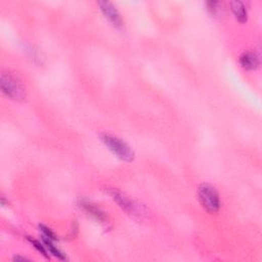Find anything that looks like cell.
<instances>
[{
    "mask_svg": "<svg viewBox=\"0 0 262 262\" xmlns=\"http://www.w3.org/2000/svg\"><path fill=\"white\" fill-rule=\"evenodd\" d=\"M79 205L81 207V209H83L87 214L93 216L94 218H96L97 220L101 221V222H105L107 219V215L106 213L95 204L91 203L90 201H86V200H81Z\"/></svg>",
    "mask_w": 262,
    "mask_h": 262,
    "instance_id": "8992f818",
    "label": "cell"
},
{
    "mask_svg": "<svg viewBox=\"0 0 262 262\" xmlns=\"http://www.w3.org/2000/svg\"><path fill=\"white\" fill-rule=\"evenodd\" d=\"M240 63L242 67L246 70H255L258 68L260 61H259V56L255 52L247 51L241 55Z\"/></svg>",
    "mask_w": 262,
    "mask_h": 262,
    "instance_id": "52a82bcc",
    "label": "cell"
},
{
    "mask_svg": "<svg viewBox=\"0 0 262 262\" xmlns=\"http://www.w3.org/2000/svg\"><path fill=\"white\" fill-rule=\"evenodd\" d=\"M99 6L101 8V11L105 15V17L110 22H112L114 26H116V27L122 26L123 21L121 19V16H120L119 12L117 11V9L113 6V4L109 3V2H100Z\"/></svg>",
    "mask_w": 262,
    "mask_h": 262,
    "instance_id": "5b68a950",
    "label": "cell"
},
{
    "mask_svg": "<svg viewBox=\"0 0 262 262\" xmlns=\"http://www.w3.org/2000/svg\"><path fill=\"white\" fill-rule=\"evenodd\" d=\"M199 200L203 208L211 214L216 213L220 208L219 195L215 188L208 184H203L199 188Z\"/></svg>",
    "mask_w": 262,
    "mask_h": 262,
    "instance_id": "7a4b0ae2",
    "label": "cell"
},
{
    "mask_svg": "<svg viewBox=\"0 0 262 262\" xmlns=\"http://www.w3.org/2000/svg\"><path fill=\"white\" fill-rule=\"evenodd\" d=\"M108 193L110 194L112 199L117 203L126 213L132 216H140L141 212L139 207L137 206V204H135L132 200H130L125 194L116 189H111L108 191Z\"/></svg>",
    "mask_w": 262,
    "mask_h": 262,
    "instance_id": "277c9868",
    "label": "cell"
},
{
    "mask_svg": "<svg viewBox=\"0 0 262 262\" xmlns=\"http://www.w3.org/2000/svg\"><path fill=\"white\" fill-rule=\"evenodd\" d=\"M40 230L43 232L44 238H46L50 241H56V236L54 235V232L50 228H48L44 225H40Z\"/></svg>",
    "mask_w": 262,
    "mask_h": 262,
    "instance_id": "30bf717a",
    "label": "cell"
},
{
    "mask_svg": "<svg viewBox=\"0 0 262 262\" xmlns=\"http://www.w3.org/2000/svg\"><path fill=\"white\" fill-rule=\"evenodd\" d=\"M230 8H231L232 13H234L235 17L237 18V20L239 22L245 23L247 21L248 14H247L246 7H245V5L243 3L238 2V0H236V2H231L230 3Z\"/></svg>",
    "mask_w": 262,
    "mask_h": 262,
    "instance_id": "ba28073f",
    "label": "cell"
},
{
    "mask_svg": "<svg viewBox=\"0 0 262 262\" xmlns=\"http://www.w3.org/2000/svg\"><path fill=\"white\" fill-rule=\"evenodd\" d=\"M51 242H52V241H50V240L44 238L43 244H44L45 248H46V249L49 251V253L52 254L53 256H55V257H57V258H60V259H65V255H64L59 249L55 248V247L52 245Z\"/></svg>",
    "mask_w": 262,
    "mask_h": 262,
    "instance_id": "9c48e42d",
    "label": "cell"
},
{
    "mask_svg": "<svg viewBox=\"0 0 262 262\" xmlns=\"http://www.w3.org/2000/svg\"><path fill=\"white\" fill-rule=\"evenodd\" d=\"M29 241H30L31 244H32L39 252H41L45 257L48 256V255H47V249L45 248L44 244H41L40 242H38V241H36V240H32V239H29Z\"/></svg>",
    "mask_w": 262,
    "mask_h": 262,
    "instance_id": "8fae6325",
    "label": "cell"
},
{
    "mask_svg": "<svg viewBox=\"0 0 262 262\" xmlns=\"http://www.w3.org/2000/svg\"><path fill=\"white\" fill-rule=\"evenodd\" d=\"M101 139L107 145V148L119 159L126 162L133 161L134 152L125 141L109 133L101 134Z\"/></svg>",
    "mask_w": 262,
    "mask_h": 262,
    "instance_id": "6da1fadb",
    "label": "cell"
},
{
    "mask_svg": "<svg viewBox=\"0 0 262 262\" xmlns=\"http://www.w3.org/2000/svg\"><path fill=\"white\" fill-rule=\"evenodd\" d=\"M2 90L3 93L12 100L21 101L26 97V92L22 82L11 73H3Z\"/></svg>",
    "mask_w": 262,
    "mask_h": 262,
    "instance_id": "3957f363",
    "label": "cell"
}]
</instances>
